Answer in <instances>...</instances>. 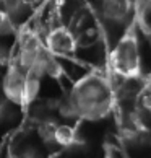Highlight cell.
<instances>
[{
	"mask_svg": "<svg viewBox=\"0 0 151 158\" xmlns=\"http://www.w3.org/2000/svg\"><path fill=\"white\" fill-rule=\"evenodd\" d=\"M143 108L148 111V114H151V91L146 93L145 98H143Z\"/></svg>",
	"mask_w": 151,
	"mask_h": 158,
	"instance_id": "obj_8",
	"label": "cell"
},
{
	"mask_svg": "<svg viewBox=\"0 0 151 158\" xmlns=\"http://www.w3.org/2000/svg\"><path fill=\"white\" fill-rule=\"evenodd\" d=\"M39 86L41 77L33 70L21 67L20 62L8 69L3 80V91L7 98L20 106H28L34 101L39 93Z\"/></svg>",
	"mask_w": 151,
	"mask_h": 158,
	"instance_id": "obj_2",
	"label": "cell"
},
{
	"mask_svg": "<svg viewBox=\"0 0 151 158\" xmlns=\"http://www.w3.org/2000/svg\"><path fill=\"white\" fill-rule=\"evenodd\" d=\"M7 26H8V16L0 10V34L5 33V28H7Z\"/></svg>",
	"mask_w": 151,
	"mask_h": 158,
	"instance_id": "obj_7",
	"label": "cell"
},
{
	"mask_svg": "<svg viewBox=\"0 0 151 158\" xmlns=\"http://www.w3.org/2000/svg\"><path fill=\"white\" fill-rule=\"evenodd\" d=\"M102 13L107 20L122 23L132 13L130 0H102Z\"/></svg>",
	"mask_w": 151,
	"mask_h": 158,
	"instance_id": "obj_5",
	"label": "cell"
},
{
	"mask_svg": "<svg viewBox=\"0 0 151 158\" xmlns=\"http://www.w3.org/2000/svg\"><path fill=\"white\" fill-rule=\"evenodd\" d=\"M77 142V131L70 126H55L54 131V143L60 145V147H72Z\"/></svg>",
	"mask_w": 151,
	"mask_h": 158,
	"instance_id": "obj_6",
	"label": "cell"
},
{
	"mask_svg": "<svg viewBox=\"0 0 151 158\" xmlns=\"http://www.w3.org/2000/svg\"><path fill=\"white\" fill-rule=\"evenodd\" d=\"M111 64L114 72L127 80L140 77V49H138V41L133 33H127L125 36H122L111 54Z\"/></svg>",
	"mask_w": 151,
	"mask_h": 158,
	"instance_id": "obj_3",
	"label": "cell"
},
{
	"mask_svg": "<svg viewBox=\"0 0 151 158\" xmlns=\"http://www.w3.org/2000/svg\"><path fill=\"white\" fill-rule=\"evenodd\" d=\"M46 48L55 57L72 56L77 51V39L65 28H57V30H52L49 33L47 39H46Z\"/></svg>",
	"mask_w": 151,
	"mask_h": 158,
	"instance_id": "obj_4",
	"label": "cell"
},
{
	"mask_svg": "<svg viewBox=\"0 0 151 158\" xmlns=\"http://www.w3.org/2000/svg\"><path fill=\"white\" fill-rule=\"evenodd\" d=\"M68 108L72 116L86 121H99L109 116L114 108V91L107 78L99 73L81 77L72 88Z\"/></svg>",
	"mask_w": 151,
	"mask_h": 158,
	"instance_id": "obj_1",
	"label": "cell"
}]
</instances>
